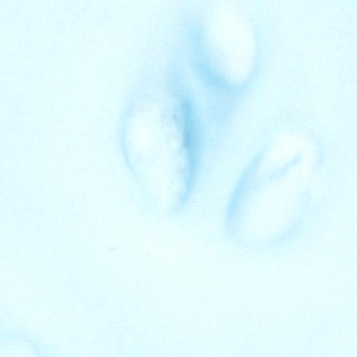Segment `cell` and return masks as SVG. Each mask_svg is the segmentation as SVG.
Masks as SVG:
<instances>
[{
  "label": "cell",
  "mask_w": 357,
  "mask_h": 357,
  "mask_svg": "<svg viewBox=\"0 0 357 357\" xmlns=\"http://www.w3.org/2000/svg\"><path fill=\"white\" fill-rule=\"evenodd\" d=\"M184 110V139L186 153L190 167L193 168L196 156V137L194 129L193 119L191 115V110L189 104L186 101L182 102Z\"/></svg>",
  "instance_id": "obj_1"
}]
</instances>
